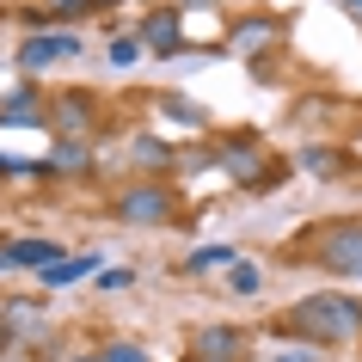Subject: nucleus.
<instances>
[{
  "instance_id": "nucleus-1",
  "label": "nucleus",
  "mask_w": 362,
  "mask_h": 362,
  "mask_svg": "<svg viewBox=\"0 0 362 362\" xmlns=\"http://www.w3.org/2000/svg\"><path fill=\"white\" fill-rule=\"evenodd\" d=\"M276 325L295 332L301 344H313V350H332V344L362 338V301L356 295H301Z\"/></svg>"
},
{
  "instance_id": "nucleus-2",
  "label": "nucleus",
  "mask_w": 362,
  "mask_h": 362,
  "mask_svg": "<svg viewBox=\"0 0 362 362\" xmlns=\"http://www.w3.org/2000/svg\"><path fill=\"white\" fill-rule=\"evenodd\" d=\"M117 221H129V228H166L172 215H178V191H172L166 178H135V185H123L111 203Z\"/></svg>"
},
{
  "instance_id": "nucleus-3",
  "label": "nucleus",
  "mask_w": 362,
  "mask_h": 362,
  "mask_svg": "<svg viewBox=\"0 0 362 362\" xmlns=\"http://www.w3.org/2000/svg\"><path fill=\"white\" fill-rule=\"evenodd\" d=\"M307 258H320L332 276H350V283H362V221L350 215V221H325L320 233H313V252Z\"/></svg>"
},
{
  "instance_id": "nucleus-4",
  "label": "nucleus",
  "mask_w": 362,
  "mask_h": 362,
  "mask_svg": "<svg viewBox=\"0 0 362 362\" xmlns=\"http://www.w3.org/2000/svg\"><path fill=\"white\" fill-rule=\"evenodd\" d=\"M68 56H80V31H25V43H19V68L25 74H37V68H56V62H68Z\"/></svg>"
},
{
  "instance_id": "nucleus-5",
  "label": "nucleus",
  "mask_w": 362,
  "mask_h": 362,
  "mask_svg": "<svg viewBox=\"0 0 362 362\" xmlns=\"http://www.w3.org/2000/svg\"><path fill=\"white\" fill-rule=\"evenodd\" d=\"M98 123V98L80 86V93H62L49 98V129H56V141H86V129Z\"/></svg>"
},
{
  "instance_id": "nucleus-6",
  "label": "nucleus",
  "mask_w": 362,
  "mask_h": 362,
  "mask_svg": "<svg viewBox=\"0 0 362 362\" xmlns=\"http://www.w3.org/2000/svg\"><path fill=\"white\" fill-rule=\"evenodd\" d=\"M209 160L228 172L233 185H270V178H276V172H270V153L258 148V141H228V148H215Z\"/></svg>"
},
{
  "instance_id": "nucleus-7",
  "label": "nucleus",
  "mask_w": 362,
  "mask_h": 362,
  "mask_svg": "<svg viewBox=\"0 0 362 362\" xmlns=\"http://www.w3.org/2000/svg\"><path fill=\"white\" fill-rule=\"evenodd\" d=\"M141 43H148L153 56H178V49H185V13H178V6H153L148 19H141Z\"/></svg>"
},
{
  "instance_id": "nucleus-8",
  "label": "nucleus",
  "mask_w": 362,
  "mask_h": 362,
  "mask_svg": "<svg viewBox=\"0 0 362 362\" xmlns=\"http://www.w3.org/2000/svg\"><path fill=\"white\" fill-rule=\"evenodd\" d=\"M0 258H6V270H49V264H62V246L43 240V233H31V240H6Z\"/></svg>"
},
{
  "instance_id": "nucleus-9",
  "label": "nucleus",
  "mask_w": 362,
  "mask_h": 362,
  "mask_svg": "<svg viewBox=\"0 0 362 362\" xmlns=\"http://www.w3.org/2000/svg\"><path fill=\"white\" fill-rule=\"evenodd\" d=\"M37 123H49V105L37 98V86H19L0 98V129H37Z\"/></svg>"
},
{
  "instance_id": "nucleus-10",
  "label": "nucleus",
  "mask_w": 362,
  "mask_h": 362,
  "mask_svg": "<svg viewBox=\"0 0 362 362\" xmlns=\"http://www.w3.org/2000/svg\"><path fill=\"white\" fill-rule=\"evenodd\" d=\"M264 43H276V13H252V19L228 25V49L233 56H258Z\"/></svg>"
},
{
  "instance_id": "nucleus-11",
  "label": "nucleus",
  "mask_w": 362,
  "mask_h": 362,
  "mask_svg": "<svg viewBox=\"0 0 362 362\" xmlns=\"http://www.w3.org/2000/svg\"><path fill=\"white\" fill-rule=\"evenodd\" d=\"M240 350H246V332H240V325H203L191 356H203V362H233Z\"/></svg>"
},
{
  "instance_id": "nucleus-12",
  "label": "nucleus",
  "mask_w": 362,
  "mask_h": 362,
  "mask_svg": "<svg viewBox=\"0 0 362 362\" xmlns=\"http://www.w3.org/2000/svg\"><path fill=\"white\" fill-rule=\"evenodd\" d=\"M129 160L148 172V178H166V172L178 166V153H172L166 141H153V135H135V141H129Z\"/></svg>"
},
{
  "instance_id": "nucleus-13",
  "label": "nucleus",
  "mask_w": 362,
  "mask_h": 362,
  "mask_svg": "<svg viewBox=\"0 0 362 362\" xmlns=\"http://www.w3.org/2000/svg\"><path fill=\"white\" fill-rule=\"evenodd\" d=\"M98 270H105V258H98V252H80V258H62V264H49V270H43V283L62 288V283H80V276H98Z\"/></svg>"
},
{
  "instance_id": "nucleus-14",
  "label": "nucleus",
  "mask_w": 362,
  "mask_h": 362,
  "mask_svg": "<svg viewBox=\"0 0 362 362\" xmlns=\"http://www.w3.org/2000/svg\"><path fill=\"white\" fill-rule=\"evenodd\" d=\"M221 264H240V252L233 246H197L185 258V276H203V270H221Z\"/></svg>"
},
{
  "instance_id": "nucleus-15",
  "label": "nucleus",
  "mask_w": 362,
  "mask_h": 362,
  "mask_svg": "<svg viewBox=\"0 0 362 362\" xmlns=\"http://www.w3.org/2000/svg\"><path fill=\"white\" fill-rule=\"evenodd\" d=\"M141 56H148L141 31H123V37H111V49H105V62H111V68H135Z\"/></svg>"
},
{
  "instance_id": "nucleus-16",
  "label": "nucleus",
  "mask_w": 362,
  "mask_h": 362,
  "mask_svg": "<svg viewBox=\"0 0 362 362\" xmlns=\"http://www.w3.org/2000/svg\"><path fill=\"white\" fill-rule=\"evenodd\" d=\"M49 172H93V153H86V141H56V153H49Z\"/></svg>"
},
{
  "instance_id": "nucleus-17",
  "label": "nucleus",
  "mask_w": 362,
  "mask_h": 362,
  "mask_svg": "<svg viewBox=\"0 0 362 362\" xmlns=\"http://www.w3.org/2000/svg\"><path fill=\"white\" fill-rule=\"evenodd\" d=\"M301 172H313V178H338L344 153L338 148H301Z\"/></svg>"
},
{
  "instance_id": "nucleus-18",
  "label": "nucleus",
  "mask_w": 362,
  "mask_h": 362,
  "mask_svg": "<svg viewBox=\"0 0 362 362\" xmlns=\"http://www.w3.org/2000/svg\"><path fill=\"white\" fill-rule=\"evenodd\" d=\"M160 111H166V123H185V129H203V123H209L185 93H166V98H160Z\"/></svg>"
},
{
  "instance_id": "nucleus-19",
  "label": "nucleus",
  "mask_w": 362,
  "mask_h": 362,
  "mask_svg": "<svg viewBox=\"0 0 362 362\" xmlns=\"http://www.w3.org/2000/svg\"><path fill=\"white\" fill-rule=\"evenodd\" d=\"M258 283H264L258 264H228V288H233V295H258Z\"/></svg>"
},
{
  "instance_id": "nucleus-20",
  "label": "nucleus",
  "mask_w": 362,
  "mask_h": 362,
  "mask_svg": "<svg viewBox=\"0 0 362 362\" xmlns=\"http://www.w3.org/2000/svg\"><path fill=\"white\" fill-rule=\"evenodd\" d=\"M105 362H153L141 344H129V338H117V344H105Z\"/></svg>"
},
{
  "instance_id": "nucleus-21",
  "label": "nucleus",
  "mask_w": 362,
  "mask_h": 362,
  "mask_svg": "<svg viewBox=\"0 0 362 362\" xmlns=\"http://www.w3.org/2000/svg\"><path fill=\"white\" fill-rule=\"evenodd\" d=\"M276 362H320V350H313V344H301V350H288V356H276Z\"/></svg>"
},
{
  "instance_id": "nucleus-22",
  "label": "nucleus",
  "mask_w": 362,
  "mask_h": 362,
  "mask_svg": "<svg viewBox=\"0 0 362 362\" xmlns=\"http://www.w3.org/2000/svg\"><path fill=\"white\" fill-rule=\"evenodd\" d=\"M172 6H178V13H185V6H209V0H172Z\"/></svg>"
},
{
  "instance_id": "nucleus-23",
  "label": "nucleus",
  "mask_w": 362,
  "mask_h": 362,
  "mask_svg": "<svg viewBox=\"0 0 362 362\" xmlns=\"http://www.w3.org/2000/svg\"><path fill=\"white\" fill-rule=\"evenodd\" d=\"M0 178H6V153H0Z\"/></svg>"
},
{
  "instance_id": "nucleus-24",
  "label": "nucleus",
  "mask_w": 362,
  "mask_h": 362,
  "mask_svg": "<svg viewBox=\"0 0 362 362\" xmlns=\"http://www.w3.org/2000/svg\"><path fill=\"white\" fill-rule=\"evenodd\" d=\"M80 362H105V356H80Z\"/></svg>"
},
{
  "instance_id": "nucleus-25",
  "label": "nucleus",
  "mask_w": 362,
  "mask_h": 362,
  "mask_svg": "<svg viewBox=\"0 0 362 362\" xmlns=\"http://www.w3.org/2000/svg\"><path fill=\"white\" fill-rule=\"evenodd\" d=\"M350 6H356V13H362V0H350Z\"/></svg>"
},
{
  "instance_id": "nucleus-26",
  "label": "nucleus",
  "mask_w": 362,
  "mask_h": 362,
  "mask_svg": "<svg viewBox=\"0 0 362 362\" xmlns=\"http://www.w3.org/2000/svg\"><path fill=\"white\" fill-rule=\"evenodd\" d=\"M197 362H203V356H197Z\"/></svg>"
}]
</instances>
